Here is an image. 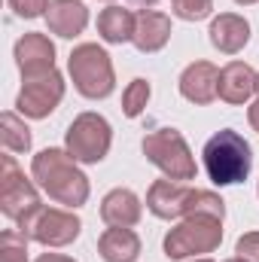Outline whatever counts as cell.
I'll return each mask as SVG.
<instances>
[{
  "instance_id": "6da1fadb",
  "label": "cell",
  "mask_w": 259,
  "mask_h": 262,
  "mask_svg": "<svg viewBox=\"0 0 259 262\" xmlns=\"http://www.w3.org/2000/svg\"><path fill=\"white\" fill-rule=\"evenodd\" d=\"M31 174L37 180V186L49 198H55L58 204L79 207L89 198V180L85 174L76 168V159L67 156L61 149H43L34 156Z\"/></svg>"
},
{
  "instance_id": "7a4b0ae2",
  "label": "cell",
  "mask_w": 259,
  "mask_h": 262,
  "mask_svg": "<svg viewBox=\"0 0 259 262\" xmlns=\"http://www.w3.org/2000/svg\"><path fill=\"white\" fill-rule=\"evenodd\" d=\"M204 168H207V177L217 183V186H232V183H241L247 174H250V165H253V156H250V143L235 134V131H217L207 143H204Z\"/></svg>"
},
{
  "instance_id": "3957f363",
  "label": "cell",
  "mask_w": 259,
  "mask_h": 262,
  "mask_svg": "<svg viewBox=\"0 0 259 262\" xmlns=\"http://www.w3.org/2000/svg\"><path fill=\"white\" fill-rule=\"evenodd\" d=\"M146 207L162 216V220H177V216H195V213H210L223 220V201L213 192L204 189H189L171 180H156L149 186L146 195Z\"/></svg>"
},
{
  "instance_id": "277c9868",
  "label": "cell",
  "mask_w": 259,
  "mask_h": 262,
  "mask_svg": "<svg viewBox=\"0 0 259 262\" xmlns=\"http://www.w3.org/2000/svg\"><path fill=\"white\" fill-rule=\"evenodd\" d=\"M0 207L18 226V232H25L28 223L43 210L34 183L18 171V165H15L12 156H3L0 159Z\"/></svg>"
},
{
  "instance_id": "5b68a950",
  "label": "cell",
  "mask_w": 259,
  "mask_h": 262,
  "mask_svg": "<svg viewBox=\"0 0 259 262\" xmlns=\"http://www.w3.org/2000/svg\"><path fill=\"white\" fill-rule=\"evenodd\" d=\"M70 76H73V85L79 95L98 101V98H107L113 92V64H110V55L95 46V43H82L70 52Z\"/></svg>"
},
{
  "instance_id": "8992f818",
  "label": "cell",
  "mask_w": 259,
  "mask_h": 262,
  "mask_svg": "<svg viewBox=\"0 0 259 262\" xmlns=\"http://www.w3.org/2000/svg\"><path fill=\"white\" fill-rule=\"evenodd\" d=\"M220 241H223L220 216L195 213V216H186L177 229L168 232V238H165V253H168L171 259H183V256H195V253H210V250H217Z\"/></svg>"
},
{
  "instance_id": "52a82bcc",
  "label": "cell",
  "mask_w": 259,
  "mask_h": 262,
  "mask_svg": "<svg viewBox=\"0 0 259 262\" xmlns=\"http://www.w3.org/2000/svg\"><path fill=\"white\" fill-rule=\"evenodd\" d=\"M143 152L146 159L162 168L171 180H192L195 177V159L183 140V134L174 128H159L143 137Z\"/></svg>"
},
{
  "instance_id": "ba28073f",
  "label": "cell",
  "mask_w": 259,
  "mask_h": 262,
  "mask_svg": "<svg viewBox=\"0 0 259 262\" xmlns=\"http://www.w3.org/2000/svg\"><path fill=\"white\" fill-rule=\"evenodd\" d=\"M67 149L76 162H101L110 149V125L98 113H82L67 128Z\"/></svg>"
},
{
  "instance_id": "9c48e42d",
  "label": "cell",
  "mask_w": 259,
  "mask_h": 262,
  "mask_svg": "<svg viewBox=\"0 0 259 262\" xmlns=\"http://www.w3.org/2000/svg\"><path fill=\"white\" fill-rule=\"evenodd\" d=\"M61 95H64V79H61L58 70H52V73H46V76L25 79V89H21L15 107H18L25 116H31V119H43V116H49V113L58 107Z\"/></svg>"
},
{
  "instance_id": "30bf717a",
  "label": "cell",
  "mask_w": 259,
  "mask_h": 262,
  "mask_svg": "<svg viewBox=\"0 0 259 262\" xmlns=\"http://www.w3.org/2000/svg\"><path fill=\"white\" fill-rule=\"evenodd\" d=\"M21 235L40 241V244H46V247H64V244H70V241L79 235V220H76L73 213H64V210H46V207H43V210L28 223V229H25Z\"/></svg>"
},
{
  "instance_id": "8fae6325",
  "label": "cell",
  "mask_w": 259,
  "mask_h": 262,
  "mask_svg": "<svg viewBox=\"0 0 259 262\" xmlns=\"http://www.w3.org/2000/svg\"><path fill=\"white\" fill-rule=\"evenodd\" d=\"M15 61L25 79H37L55 70V46L46 34H25L15 43Z\"/></svg>"
},
{
  "instance_id": "7c38bea8",
  "label": "cell",
  "mask_w": 259,
  "mask_h": 262,
  "mask_svg": "<svg viewBox=\"0 0 259 262\" xmlns=\"http://www.w3.org/2000/svg\"><path fill=\"white\" fill-rule=\"evenodd\" d=\"M180 95L192 104H210L220 95V70L210 61H195L180 76Z\"/></svg>"
},
{
  "instance_id": "4fadbf2b",
  "label": "cell",
  "mask_w": 259,
  "mask_h": 262,
  "mask_svg": "<svg viewBox=\"0 0 259 262\" xmlns=\"http://www.w3.org/2000/svg\"><path fill=\"white\" fill-rule=\"evenodd\" d=\"M259 89V73H253L244 61H232L220 70V98L226 104H244Z\"/></svg>"
},
{
  "instance_id": "5bb4252c",
  "label": "cell",
  "mask_w": 259,
  "mask_h": 262,
  "mask_svg": "<svg viewBox=\"0 0 259 262\" xmlns=\"http://www.w3.org/2000/svg\"><path fill=\"white\" fill-rule=\"evenodd\" d=\"M46 21H49L52 34L76 37V34H82V28L89 21V9L79 0H52L49 9H46Z\"/></svg>"
},
{
  "instance_id": "9a60e30c",
  "label": "cell",
  "mask_w": 259,
  "mask_h": 262,
  "mask_svg": "<svg viewBox=\"0 0 259 262\" xmlns=\"http://www.w3.org/2000/svg\"><path fill=\"white\" fill-rule=\"evenodd\" d=\"M247 40H250V25H247L241 15L226 12V15L213 18V25H210V43H213L220 52L235 55V52H241V49L247 46Z\"/></svg>"
},
{
  "instance_id": "2e32d148",
  "label": "cell",
  "mask_w": 259,
  "mask_h": 262,
  "mask_svg": "<svg viewBox=\"0 0 259 262\" xmlns=\"http://www.w3.org/2000/svg\"><path fill=\"white\" fill-rule=\"evenodd\" d=\"M171 37V18L153 9L137 12V28H134V46L140 52H156L168 43Z\"/></svg>"
},
{
  "instance_id": "e0dca14e",
  "label": "cell",
  "mask_w": 259,
  "mask_h": 262,
  "mask_svg": "<svg viewBox=\"0 0 259 262\" xmlns=\"http://www.w3.org/2000/svg\"><path fill=\"white\" fill-rule=\"evenodd\" d=\"M101 216L107 226H122L128 229L140 220V198L134 195L131 189H113L110 195L104 198L101 204Z\"/></svg>"
},
{
  "instance_id": "ac0fdd59",
  "label": "cell",
  "mask_w": 259,
  "mask_h": 262,
  "mask_svg": "<svg viewBox=\"0 0 259 262\" xmlns=\"http://www.w3.org/2000/svg\"><path fill=\"white\" fill-rule=\"evenodd\" d=\"M98 250L107 262H134L137 253H140V241L131 229H122V226H113L101 235L98 241Z\"/></svg>"
},
{
  "instance_id": "d6986e66",
  "label": "cell",
  "mask_w": 259,
  "mask_h": 262,
  "mask_svg": "<svg viewBox=\"0 0 259 262\" xmlns=\"http://www.w3.org/2000/svg\"><path fill=\"white\" fill-rule=\"evenodd\" d=\"M134 28H137V15L122 9V6H107L98 15V34L107 43H125L134 40Z\"/></svg>"
},
{
  "instance_id": "ffe728a7",
  "label": "cell",
  "mask_w": 259,
  "mask_h": 262,
  "mask_svg": "<svg viewBox=\"0 0 259 262\" xmlns=\"http://www.w3.org/2000/svg\"><path fill=\"white\" fill-rule=\"evenodd\" d=\"M0 140L6 152H28L31 149V131L15 113L0 116Z\"/></svg>"
},
{
  "instance_id": "44dd1931",
  "label": "cell",
  "mask_w": 259,
  "mask_h": 262,
  "mask_svg": "<svg viewBox=\"0 0 259 262\" xmlns=\"http://www.w3.org/2000/svg\"><path fill=\"white\" fill-rule=\"evenodd\" d=\"M0 262H28V235L6 229L0 235Z\"/></svg>"
},
{
  "instance_id": "7402d4cb",
  "label": "cell",
  "mask_w": 259,
  "mask_h": 262,
  "mask_svg": "<svg viewBox=\"0 0 259 262\" xmlns=\"http://www.w3.org/2000/svg\"><path fill=\"white\" fill-rule=\"evenodd\" d=\"M146 101H149V82L146 79H134L128 89H125V95H122L125 116H140L143 107H146Z\"/></svg>"
},
{
  "instance_id": "603a6c76",
  "label": "cell",
  "mask_w": 259,
  "mask_h": 262,
  "mask_svg": "<svg viewBox=\"0 0 259 262\" xmlns=\"http://www.w3.org/2000/svg\"><path fill=\"white\" fill-rule=\"evenodd\" d=\"M213 3L210 0H174V15L186 18V21H198L204 15H210Z\"/></svg>"
},
{
  "instance_id": "cb8c5ba5",
  "label": "cell",
  "mask_w": 259,
  "mask_h": 262,
  "mask_svg": "<svg viewBox=\"0 0 259 262\" xmlns=\"http://www.w3.org/2000/svg\"><path fill=\"white\" fill-rule=\"evenodd\" d=\"M49 3H52V0H9V6H12L15 15H21V18H37V15H43V12L49 9Z\"/></svg>"
},
{
  "instance_id": "d4e9b609",
  "label": "cell",
  "mask_w": 259,
  "mask_h": 262,
  "mask_svg": "<svg viewBox=\"0 0 259 262\" xmlns=\"http://www.w3.org/2000/svg\"><path fill=\"white\" fill-rule=\"evenodd\" d=\"M238 256L244 262H259V232H247L238 238Z\"/></svg>"
},
{
  "instance_id": "484cf974",
  "label": "cell",
  "mask_w": 259,
  "mask_h": 262,
  "mask_svg": "<svg viewBox=\"0 0 259 262\" xmlns=\"http://www.w3.org/2000/svg\"><path fill=\"white\" fill-rule=\"evenodd\" d=\"M247 116H250V125H253V128L259 131V98L253 101V104H250V110H247Z\"/></svg>"
},
{
  "instance_id": "4316f807",
  "label": "cell",
  "mask_w": 259,
  "mask_h": 262,
  "mask_svg": "<svg viewBox=\"0 0 259 262\" xmlns=\"http://www.w3.org/2000/svg\"><path fill=\"white\" fill-rule=\"evenodd\" d=\"M37 262H76V259H70V256H61V253H43Z\"/></svg>"
},
{
  "instance_id": "83f0119b",
  "label": "cell",
  "mask_w": 259,
  "mask_h": 262,
  "mask_svg": "<svg viewBox=\"0 0 259 262\" xmlns=\"http://www.w3.org/2000/svg\"><path fill=\"white\" fill-rule=\"evenodd\" d=\"M134 3H140V6H153L156 0H134Z\"/></svg>"
},
{
  "instance_id": "f1b7e54d",
  "label": "cell",
  "mask_w": 259,
  "mask_h": 262,
  "mask_svg": "<svg viewBox=\"0 0 259 262\" xmlns=\"http://www.w3.org/2000/svg\"><path fill=\"white\" fill-rule=\"evenodd\" d=\"M229 262H244V259H241V256H235V259H229Z\"/></svg>"
},
{
  "instance_id": "f546056e",
  "label": "cell",
  "mask_w": 259,
  "mask_h": 262,
  "mask_svg": "<svg viewBox=\"0 0 259 262\" xmlns=\"http://www.w3.org/2000/svg\"><path fill=\"white\" fill-rule=\"evenodd\" d=\"M238 3H256V0H238Z\"/></svg>"
},
{
  "instance_id": "4dcf8cb0",
  "label": "cell",
  "mask_w": 259,
  "mask_h": 262,
  "mask_svg": "<svg viewBox=\"0 0 259 262\" xmlns=\"http://www.w3.org/2000/svg\"><path fill=\"white\" fill-rule=\"evenodd\" d=\"M198 262H210V259H198Z\"/></svg>"
}]
</instances>
